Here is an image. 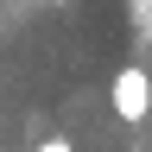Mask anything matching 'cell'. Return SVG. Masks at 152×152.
I'll return each mask as SVG.
<instances>
[{
	"instance_id": "2",
	"label": "cell",
	"mask_w": 152,
	"mask_h": 152,
	"mask_svg": "<svg viewBox=\"0 0 152 152\" xmlns=\"http://www.w3.org/2000/svg\"><path fill=\"white\" fill-rule=\"evenodd\" d=\"M32 152H70V140H45V146H32Z\"/></svg>"
},
{
	"instance_id": "1",
	"label": "cell",
	"mask_w": 152,
	"mask_h": 152,
	"mask_svg": "<svg viewBox=\"0 0 152 152\" xmlns=\"http://www.w3.org/2000/svg\"><path fill=\"white\" fill-rule=\"evenodd\" d=\"M108 95H114V114H121L127 127H140L146 114H152V76H146V64H121Z\"/></svg>"
}]
</instances>
